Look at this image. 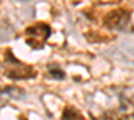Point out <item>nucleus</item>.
Instances as JSON below:
<instances>
[{
	"label": "nucleus",
	"mask_w": 134,
	"mask_h": 120,
	"mask_svg": "<svg viewBox=\"0 0 134 120\" xmlns=\"http://www.w3.org/2000/svg\"><path fill=\"white\" fill-rule=\"evenodd\" d=\"M7 59H5V76L14 79V80H20V79H27L35 75L34 70L30 65H26L20 63L16 58L12 56L11 51H7Z\"/></svg>",
	"instance_id": "nucleus-1"
},
{
	"label": "nucleus",
	"mask_w": 134,
	"mask_h": 120,
	"mask_svg": "<svg viewBox=\"0 0 134 120\" xmlns=\"http://www.w3.org/2000/svg\"><path fill=\"white\" fill-rule=\"evenodd\" d=\"M51 34L50 26L44 23H38L26 29V43L32 48H43L44 43Z\"/></svg>",
	"instance_id": "nucleus-2"
},
{
	"label": "nucleus",
	"mask_w": 134,
	"mask_h": 120,
	"mask_svg": "<svg viewBox=\"0 0 134 120\" xmlns=\"http://www.w3.org/2000/svg\"><path fill=\"white\" fill-rule=\"evenodd\" d=\"M129 23H130V16L122 9H117L105 17V24L113 29L124 31L125 27L129 26Z\"/></svg>",
	"instance_id": "nucleus-3"
},
{
	"label": "nucleus",
	"mask_w": 134,
	"mask_h": 120,
	"mask_svg": "<svg viewBox=\"0 0 134 120\" xmlns=\"http://www.w3.org/2000/svg\"><path fill=\"white\" fill-rule=\"evenodd\" d=\"M62 120H85V119L74 108H66L63 115H62Z\"/></svg>",
	"instance_id": "nucleus-4"
},
{
	"label": "nucleus",
	"mask_w": 134,
	"mask_h": 120,
	"mask_svg": "<svg viewBox=\"0 0 134 120\" xmlns=\"http://www.w3.org/2000/svg\"><path fill=\"white\" fill-rule=\"evenodd\" d=\"M48 73L52 76L54 79H63L64 78V72L62 70H59V68H50Z\"/></svg>",
	"instance_id": "nucleus-5"
}]
</instances>
